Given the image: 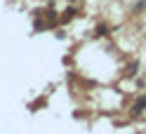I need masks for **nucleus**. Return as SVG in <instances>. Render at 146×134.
<instances>
[{"label":"nucleus","mask_w":146,"mask_h":134,"mask_svg":"<svg viewBox=\"0 0 146 134\" xmlns=\"http://www.w3.org/2000/svg\"><path fill=\"white\" fill-rule=\"evenodd\" d=\"M73 17H76V10H73V7H68V10H64L61 12V17H59V21H64V24H68Z\"/></svg>","instance_id":"nucleus-1"},{"label":"nucleus","mask_w":146,"mask_h":134,"mask_svg":"<svg viewBox=\"0 0 146 134\" xmlns=\"http://www.w3.org/2000/svg\"><path fill=\"white\" fill-rule=\"evenodd\" d=\"M106 33H108V26H97V33L94 35H97V38H102V35H106Z\"/></svg>","instance_id":"nucleus-4"},{"label":"nucleus","mask_w":146,"mask_h":134,"mask_svg":"<svg viewBox=\"0 0 146 134\" xmlns=\"http://www.w3.org/2000/svg\"><path fill=\"white\" fill-rule=\"evenodd\" d=\"M137 68H139V64H137V61H132V64H130V71H127V73H130V75H134V73H137Z\"/></svg>","instance_id":"nucleus-5"},{"label":"nucleus","mask_w":146,"mask_h":134,"mask_svg":"<svg viewBox=\"0 0 146 134\" xmlns=\"http://www.w3.org/2000/svg\"><path fill=\"white\" fill-rule=\"evenodd\" d=\"M144 108H146V96H144V99H137V101H134V106H132V113H134V115H139Z\"/></svg>","instance_id":"nucleus-2"},{"label":"nucleus","mask_w":146,"mask_h":134,"mask_svg":"<svg viewBox=\"0 0 146 134\" xmlns=\"http://www.w3.org/2000/svg\"><path fill=\"white\" fill-rule=\"evenodd\" d=\"M45 17H47V21H50V24L57 21V12H54V10H47V12H45Z\"/></svg>","instance_id":"nucleus-3"}]
</instances>
